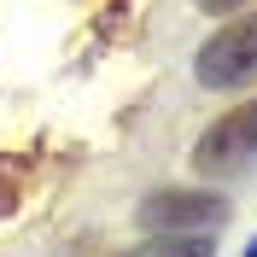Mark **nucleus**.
Instances as JSON below:
<instances>
[{
  "label": "nucleus",
  "instance_id": "obj_2",
  "mask_svg": "<svg viewBox=\"0 0 257 257\" xmlns=\"http://www.w3.org/2000/svg\"><path fill=\"white\" fill-rule=\"evenodd\" d=\"M193 76L205 88H245L257 82V18H234L193 53Z\"/></svg>",
  "mask_w": 257,
  "mask_h": 257
},
{
  "label": "nucleus",
  "instance_id": "obj_4",
  "mask_svg": "<svg viewBox=\"0 0 257 257\" xmlns=\"http://www.w3.org/2000/svg\"><path fill=\"white\" fill-rule=\"evenodd\" d=\"M216 245L205 240V234H158V240H146L135 245L128 257H210Z\"/></svg>",
  "mask_w": 257,
  "mask_h": 257
},
{
  "label": "nucleus",
  "instance_id": "obj_6",
  "mask_svg": "<svg viewBox=\"0 0 257 257\" xmlns=\"http://www.w3.org/2000/svg\"><path fill=\"white\" fill-rule=\"evenodd\" d=\"M245 257H257V240H251V245H245Z\"/></svg>",
  "mask_w": 257,
  "mask_h": 257
},
{
  "label": "nucleus",
  "instance_id": "obj_5",
  "mask_svg": "<svg viewBox=\"0 0 257 257\" xmlns=\"http://www.w3.org/2000/svg\"><path fill=\"white\" fill-rule=\"evenodd\" d=\"M245 0H199V12H216V18H228V12H240Z\"/></svg>",
  "mask_w": 257,
  "mask_h": 257
},
{
  "label": "nucleus",
  "instance_id": "obj_7",
  "mask_svg": "<svg viewBox=\"0 0 257 257\" xmlns=\"http://www.w3.org/2000/svg\"><path fill=\"white\" fill-rule=\"evenodd\" d=\"M123 257H128V251H123Z\"/></svg>",
  "mask_w": 257,
  "mask_h": 257
},
{
  "label": "nucleus",
  "instance_id": "obj_1",
  "mask_svg": "<svg viewBox=\"0 0 257 257\" xmlns=\"http://www.w3.org/2000/svg\"><path fill=\"white\" fill-rule=\"evenodd\" d=\"M135 222L146 234H210V228L228 222V205L199 187H158L135 205Z\"/></svg>",
  "mask_w": 257,
  "mask_h": 257
},
{
  "label": "nucleus",
  "instance_id": "obj_3",
  "mask_svg": "<svg viewBox=\"0 0 257 257\" xmlns=\"http://www.w3.org/2000/svg\"><path fill=\"white\" fill-rule=\"evenodd\" d=\"M251 158H257V99L228 105V111L199 135V146H193V170H199V176H228V170H240V164H251Z\"/></svg>",
  "mask_w": 257,
  "mask_h": 257
}]
</instances>
